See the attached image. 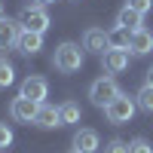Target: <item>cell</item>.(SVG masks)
<instances>
[{
  "mask_svg": "<svg viewBox=\"0 0 153 153\" xmlns=\"http://www.w3.org/2000/svg\"><path fill=\"white\" fill-rule=\"evenodd\" d=\"M83 49L76 46V43H61V46H55V55H52V65H55V71H61V74H74V71H80L83 68Z\"/></svg>",
  "mask_w": 153,
  "mask_h": 153,
  "instance_id": "obj_1",
  "label": "cell"
},
{
  "mask_svg": "<svg viewBox=\"0 0 153 153\" xmlns=\"http://www.w3.org/2000/svg\"><path fill=\"white\" fill-rule=\"evenodd\" d=\"M135 110H138L135 98H129V95H123V92H120V95L104 107V117H107V123H113V126H123V123H132Z\"/></svg>",
  "mask_w": 153,
  "mask_h": 153,
  "instance_id": "obj_2",
  "label": "cell"
},
{
  "mask_svg": "<svg viewBox=\"0 0 153 153\" xmlns=\"http://www.w3.org/2000/svg\"><path fill=\"white\" fill-rule=\"evenodd\" d=\"M117 95H120V86H117L113 76H98V80L89 86V98H92L95 107H107Z\"/></svg>",
  "mask_w": 153,
  "mask_h": 153,
  "instance_id": "obj_3",
  "label": "cell"
},
{
  "mask_svg": "<svg viewBox=\"0 0 153 153\" xmlns=\"http://www.w3.org/2000/svg\"><path fill=\"white\" fill-rule=\"evenodd\" d=\"M19 25H22V31H34V34H43L49 28V12L40 6V3H34V6H25L19 12Z\"/></svg>",
  "mask_w": 153,
  "mask_h": 153,
  "instance_id": "obj_4",
  "label": "cell"
},
{
  "mask_svg": "<svg viewBox=\"0 0 153 153\" xmlns=\"http://www.w3.org/2000/svg\"><path fill=\"white\" fill-rule=\"evenodd\" d=\"M37 110H40L37 101L19 95V98H12V104H9V117L16 120V123H34L37 120Z\"/></svg>",
  "mask_w": 153,
  "mask_h": 153,
  "instance_id": "obj_5",
  "label": "cell"
},
{
  "mask_svg": "<svg viewBox=\"0 0 153 153\" xmlns=\"http://www.w3.org/2000/svg\"><path fill=\"white\" fill-rule=\"evenodd\" d=\"M19 95H25V98L37 101V104H43V101H46V95H49V83L43 80V76L31 74V76H25V80H22V92H19Z\"/></svg>",
  "mask_w": 153,
  "mask_h": 153,
  "instance_id": "obj_6",
  "label": "cell"
},
{
  "mask_svg": "<svg viewBox=\"0 0 153 153\" xmlns=\"http://www.w3.org/2000/svg\"><path fill=\"white\" fill-rule=\"evenodd\" d=\"M101 65H104L107 74H123L126 68H129V49H120V46L104 49V55H101Z\"/></svg>",
  "mask_w": 153,
  "mask_h": 153,
  "instance_id": "obj_7",
  "label": "cell"
},
{
  "mask_svg": "<svg viewBox=\"0 0 153 153\" xmlns=\"http://www.w3.org/2000/svg\"><path fill=\"white\" fill-rule=\"evenodd\" d=\"M83 49H86V52H95V55H104V49H110V37H107V31L89 28V31L83 34Z\"/></svg>",
  "mask_w": 153,
  "mask_h": 153,
  "instance_id": "obj_8",
  "label": "cell"
},
{
  "mask_svg": "<svg viewBox=\"0 0 153 153\" xmlns=\"http://www.w3.org/2000/svg\"><path fill=\"white\" fill-rule=\"evenodd\" d=\"M129 52H132V55H147V52H153V34H150L147 28L132 31V37H129Z\"/></svg>",
  "mask_w": 153,
  "mask_h": 153,
  "instance_id": "obj_9",
  "label": "cell"
},
{
  "mask_svg": "<svg viewBox=\"0 0 153 153\" xmlns=\"http://www.w3.org/2000/svg\"><path fill=\"white\" fill-rule=\"evenodd\" d=\"M101 147L98 141V132L95 129H76L74 132V150H80V153H95Z\"/></svg>",
  "mask_w": 153,
  "mask_h": 153,
  "instance_id": "obj_10",
  "label": "cell"
},
{
  "mask_svg": "<svg viewBox=\"0 0 153 153\" xmlns=\"http://www.w3.org/2000/svg\"><path fill=\"white\" fill-rule=\"evenodd\" d=\"M19 34H22L19 19H0V49H12L19 43Z\"/></svg>",
  "mask_w": 153,
  "mask_h": 153,
  "instance_id": "obj_11",
  "label": "cell"
},
{
  "mask_svg": "<svg viewBox=\"0 0 153 153\" xmlns=\"http://www.w3.org/2000/svg\"><path fill=\"white\" fill-rule=\"evenodd\" d=\"M16 49L22 55H37L43 49V34H34V31H22L19 34V43H16Z\"/></svg>",
  "mask_w": 153,
  "mask_h": 153,
  "instance_id": "obj_12",
  "label": "cell"
},
{
  "mask_svg": "<svg viewBox=\"0 0 153 153\" xmlns=\"http://www.w3.org/2000/svg\"><path fill=\"white\" fill-rule=\"evenodd\" d=\"M34 123L40 126V129H55V126H61V120H58V107H52V104H40Z\"/></svg>",
  "mask_w": 153,
  "mask_h": 153,
  "instance_id": "obj_13",
  "label": "cell"
},
{
  "mask_svg": "<svg viewBox=\"0 0 153 153\" xmlns=\"http://www.w3.org/2000/svg\"><path fill=\"white\" fill-rule=\"evenodd\" d=\"M117 25L126 28V31H138V28L144 25V16H141V12H135V9H129V6H123L120 16H117Z\"/></svg>",
  "mask_w": 153,
  "mask_h": 153,
  "instance_id": "obj_14",
  "label": "cell"
},
{
  "mask_svg": "<svg viewBox=\"0 0 153 153\" xmlns=\"http://www.w3.org/2000/svg\"><path fill=\"white\" fill-rule=\"evenodd\" d=\"M58 120H61V126L80 123V104H74V101H65V104L58 107Z\"/></svg>",
  "mask_w": 153,
  "mask_h": 153,
  "instance_id": "obj_15",
  "label": "cell"
},
{
  "mask_svg": "<svg viewBox=\"0 0 153 153\" xmlns=\"http://www.w3.org/2000/svg\"><path fill=\"white\" fill-rule=\"evenodd\" d=\"M135 104L141 107L144 113H153V86H150V83H144V86H141V92L135 95Z\"/></svg>",
  "mask_w": 153,
  "mask_h": 153,
  "instance_id": "obj_16",
  "label": "cell"
},
{
  "mask_svg": "<svg viewBox=\"0 0 153 153\" xmlns=\"http://www.w3.org/2000/svg\"><path fill=\"white\" fill-rule=\"evenodd\" d=\"M110 46H120V49H129V37H132V31H126V28H120V25H117V28H113L110 34Z\"/></svg>",
  "mask_w": 153,
  "mask_h": 153,
  "instance_id": "obj_17",
  "label": "cell"
},
{
  "mask_svg": "<svg viewBox=\"0 0 153 153\" xmlns=\"http://www.w3.org/2000/svg\"><path fill=\"white\" fill-rule=\"evenodd\" d=\"M12 83H16V68H12L6 58H0V89H6Z\"/></svg>",
  "mask_w": 153,
  "mask_h": 153,
  "instance_id": "obj_18",
  "label": "cell"
},
{
  "mask_svg": "<svg viewBox=\"0 0 153 153\" xmlns=\"http://www.w3.org/2000/svg\"><path fill=\"white\" fill-rule=\"evenodd\" d=\"M126 6L135 9V12H141V16H147V12L153 9V0H126Z\"/></svg>",
  "mask_w": 153,
  "mask_h": 153,
  "instance_id": "obj_19",
  "label": "cell"
},
{
  "mask_svg": "<svg viewBox=\"0 0 153 153\" xmlns=\"http://www.w3.org/2000/svg\"><path fill=\"white\" fill-rule=\"evenodd\" d=\"M104 153H129V144L120 141V138H113V141L104 144Z\"/></svg>",
  "mask_w": 153,
  "mask_h": 153,
  "instance_id": "obj_20",
  "label": "cell"
},
{
  "mask_svg": "<svg viewBox=\"0 0 153 153\" xmlns=\"http://www.w3.org/2000/svg\"><path fill=\"white\" fill-rule=\"evenodd\" d=\"M129 153H153V147L144 138H135V141H129Z\"/></svg>",
  "mask_w": 153,
  "mask_h": 153,
  "instance_id": "obj_21",
  "label": "cell"
},
{
  "mask_svg": "<svg viewBox=\"0 0 153 153\" xmlns=\"http://www.w3.org/2000/svg\"><path fill=\"white\" fill-rule=\"evenodd\" d=\"M9 144H12V129L6 123H0V150H6Z\"/></svg>",
  "mask_w": 153,
  "mask_h": 153,
  "instance_id": "obj_22",
  "label": "cell"
},
{
  "mask_svg": "<svg viewBox=\"0 0 153 153\" xmlns=\"http://www.w3.org/2000/svg\"><path fill=\"white\" fill-rule=\"evenodd\" d=\"M147 83H150V86H153V65H150V68H147Z\"/></svg>",
  "mask_w": 153,
  "mask_h": 153,
  "instance_id": "obj_23",
  "label": "cell"
},
{
  "mask_svg": "<svg viewBox=\"0 0 153 153\" xmlns=\"http://www.w3.org/2000/svg\"><path fill=\"white\" fill-rule=\"evenodd\" d=\"M46 3H55V0H40V6H46Z\"/></svg>",
  "mask_w": 153,
  "mask_h": 153,
  "instance_id": "obj_24",
  "label": "cell"
},
{
  "mask_svg": "<svg viewBox=\"0 0 153 153\" xmlns=\"http://www.w3.org/2000/svg\"><path fill=\"white\" fill-rule=\"evenodd\" d=\"M0 19H3V3H0Z\"/></svg>",
  "mask_w": 153,
  "mask_h": 153,
  "instance_id": "obj_25",
  "label": "cell"
},
{
  "mask_svg": "<svg viewBox=\"0 0 153 153\" xmlns=\"http://www.w3.org/2000/svg\"><path fill=\"white\" fill-rule=\"evenodd\" d=\"M74 153H80V150H74Z\"/></svg>",
  "mask_w": 153,
  "mask_h": 153,
  "instance_id": "obj_26",
  "label": "cell"
}]
</instances>
